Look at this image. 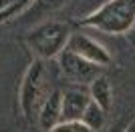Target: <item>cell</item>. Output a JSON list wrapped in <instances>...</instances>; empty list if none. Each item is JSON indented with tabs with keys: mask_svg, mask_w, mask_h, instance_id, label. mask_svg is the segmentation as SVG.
<instances>
[{
	"mask_svg": "<svg viewBox=\"0 0 135 132\" xmlns=\"http://www.w3.org/2000/svg\"><path fill=\"white\" fill-rule=\"evenodd\" d=\"M81 26L105 34H127L135 26V0H107L81 20Z\"/></svg>",
	"mask_w": 135,
	"mask_h": 132,
	"instance_id": "6da1fadb",
	"label": "cell"
},
{
	"mask_svg": "<svg viewBox=\"0 0 135 132\" xmlns=\"http://www.w3.org/2000/svg\"><path fill=\"white\" fill-rule=\"evenodd\" d=\"M71 26L62 20H45L32 26L26 34V46L40 62L59 58L62 50H67L71 40Z\"/></svg>",
	"mask_w": 135,
	"mask_h": 132,
	"instance_id": "7a4b0ae2",
	"label": "cell"
},
{
	"mask_svg": "<svg viewBox=\"0 0 135 132\" xmlns=\"http://www.w3.org/2000/svg\"><path fill=\"white\" fill-rule=\"evenodd\" d=\"M49 96L46 90V68L45 62H40L34 58L28 68L24 70L20 86H18V106L20 112L24 114V118H32L38 114L42 102Z\"/></svg>",
	"mask_w": 135,
	"mask_h": 132,
	"instance_id": "3957f363",
	"label": "cell"
},
{
	"mask_svg": "<svg viewBox=\"0 0 135 132\" xmlns=\"http://www.w3.org/2000/svg\"><path fill=\"white\" fill-rule=\"evenodd\" d=\"M59 66H61L65 78H67L73 86L89 88V84L101 74V68H99V66L83 60L81 56H77L69 48L61 52V56H59Z\"/></svg>",
	"mask_w": 135,
	"mask_h": 132,
	"instance_id": "277c9868",
	"label": "cell"
},
{
	"mask_svg": "<svg viewBox=\"0 0 135 132\" xmlns=\"http://www.w3.org/2000/svg\"><path fill=\"white\" fill-rule=\"evenodd\" d=\"M67 48L71 52H75L77 56H81L83 60L91 62V64L99 66V68H105V66L111 64L113 56L107 50V46H103L97 38H91L83 32H73L71 34V40H69Z\"/></svg>",
	"mask_w": 135,
	"mask_h": 132,
	"instance_id": "5b68a950",
	"label": "cell"
},
{
	"mask_svg": "<svg viewBox=\"0 0 135 132\" xmlns=\"http://www.w3.org/2000/svg\"><path fill=\"white\" fill-rule=\"evenodd\" d=\"M62 120V90L55 88L49 92L46 100L42 102L38 114H36V122H38L40 132H49Z\"/></svg>",
	"mask_w": 135,
	"mask_h": 132,
	"instance_id": "8992f818",
	"label": "cell"
},
{
	"mask_svg": "<svg viewBox=\"0 0 135 132\" xmlns=\"http://www.w3.org/2000/svg\"><path fill=\"white\" fill-rule=\"evenodd\" d=\"M89 102V90L83 86H69L62 90V120H81Z\"/></svg>",
	"mask_w": 135,
	"mask_h": 132,
	"instance_id": "52a82bcc",
	"label": "cell"
},
{
	"mask_svg": "<svg viewBox=\"0 0 135 132\" xmlns=\"http://www.w3.org/2000/svg\"><path fill=\"white\" fill-rule=\"evenodd\" d=\"M65 2H67V0H32L30 6H28L16 20H28L36 26L40 22L49 20V16H51L55 10H59Z\"/></svg>",
	"mask_w": 135,
	"mask_h": 132,
	"instance_id": "ba28073f",
	"label": "cell"
},
{
	"mask_svg": "<svg viewBox=\"0 0 135 132\" xmlns=\"http://www.w3.org/2000/svg\"><path fill=\"white\" fill-rule=\"evenodd\" d=\"M89 96L91 100L95 102L97 106L105 112H109V108L113 106V88H111V82L105 74H99V76L89 84Z\"/></svg>",
	"mask_w": 135,
	"mask_h": 132,
	"instance_id": "9c48e42d",
	"label": "cell"
},
{
	"mask_svg": "<svg viewBox=\"0 0 135 132\" xmlns=\"http://www.w3.org/2000/svg\"><path fill=\"white\" fill-rule=\"evenodd\" d=\"M105 118H107V112L101 110L93 100H91L89 106H87V110H85V114H83V118H81V122H83L91 132H97V130H101V128L105 126Z\"/></svg>",
	"mask_w": 135,
	"mask_h": 132,
	"instance_id": "30bf717a",
	"label": "cell"
},
{
	"mask_svg": "<svg viewBox=\"0 0 135 132\" xmlns=\"http://www.w3.org/2000/svg\"><path fill=\"white\" fill-rule=\"evenodd\" d=\"M49 132H91L81 120H62Z\"/></svg>",
	"mask_w": 135,
	"mask_h": 132,
	"instance_id": "8fae6325",
	"label": "cell"
},
{
	"mask_svg": "<svg viewBox=\"0 0 135 132\" xmlns=\"http://www.w3.org/2000/svg\"><path fill=\"white\" fill-rule=\"evenodd\" d=\"M125 36H127V40H129V44H131V46H135V28L131 30V32H127Z\"/></svg>",
	"mask_w": 135,
	"mask_h": 132,
	"instance_id": "7c38bea8",
	"label": "cell"
},
{
	"mask_svg": "<svg viewBox=\"0 0 135 132\" xmlns=\"http://www.w3.org/2000/svg\"><path fill=\"white\" fill-rule=\"evenodd\" d=\"M125 132H135V120L131 122V124H129L127 128H125Z\"/></svg>",
	"mask_w": 135,
	"mask_h": 132,
	"instance_id": "4fadbf2b",
	"label": "cell"
}]
</instances>
